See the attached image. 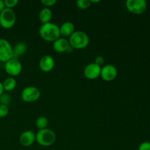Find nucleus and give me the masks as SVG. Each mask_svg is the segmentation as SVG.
<instances>
[{
	"label": "nucleus",
	"instance_id": "f257e3e1",
	"mask_svg": "<svg viewBox=\"0 0 150 150\" xmlns=\"http://www.w3.org/2000/svg\"><path fill=\"white\" fill-rule=\"evenodd\" d=\"M39 34L45 41L54 42L60 38L59 26L51 22L42 24L39 29Z\"/></svg>",
	"mask_w": 150,
	"mask_h": 150
},
{
	"label": "nucleus",
	"instance_id": "f03ea898",
	"mask_svg": "<svg viewBox=\"0 0 150 150\" xmlns=\"http://www.w3.org/2000/svg\"><path fill=\"white\" fill-rule=\"evenodd\" d=\"M69 43L73 49H83L89 43V38L83 31H75L74 33L69 38Z\"/></svg>",
	"mask_w": 150,
	"mask_h": 150
},
{
	"label": "nucleus",
	"instance_id": "7ed1b4c3",
	"mask_svg": "<svg viewBox=\"0 0 150 150\" xmlns=\"http://www.w3.org/2000/svg\"><path fill=\"white\" fill-rule=\"evenodd\" d=\"M55 133L50 129L39 130L36 133V142L42 146H50L56 142Z\"/></svg>",
	"mask_w": 150,
	"mask_h": 150
},
{
	"label": "nucleus",
	"instance_id": "20e7f679",
	"mask_svg": "<svg viewBox=\"0 0 150 150\" xmlns=\"http://www.w3.org/2000/svg\"><path fill=\"white\" fill-rule=\"evenodd\" d=\"M16 21V15L12 9L5 8L0 13V26L5 29L13 27Z\"/></svg>",
	"mask_w": 150,
	"mask_h": 150
},
{
	"label": "nucleus",
	"instance_id": "39448f33",
	"mask_svg": "<svg viewBox=\"0 0 150 150\" xmlns=\"http://www.w3.org/2000/svg\"><path fill=\"white\" fill-rule=\"evenodd\" d=\"M40 91L38 87L34 86H29L25 87L22 90L21 99L26 103H34L40 99Z\"/></svg>",
	"mask_w": 150,
	"mask_h": 150
},
{
	"label": "nucleus",
	"instance_id": "423d86ee",
	"mask_svg": "<svg viewBox=\"0 0 150 150\" xmlns=\"http://www.w3.org/2000/svg\"><path fill=\"white\" fill-rule=\"evenodd\" d=\"M13 58V46L6 39H0V62H7Z\"/></svg>",
	"mask_w": 150,
	"mask_h": 150
},
{
	"label": "nucleus",
	"instance_id": "0eeeda50",
	"mask_svg": "<svg viewBox=\"0 0 150 150\" xmlns=\"http://www.w3.org/2000/svg\"><path fill=\"white\" fill-rule=\"evenodd\" d=\"M125 4L130 13L136 15L144 13L147 7V4L145 0H127Z\"/></svg>",
	"mask_w": 150,
	"mask_h": 150
},
{
	"label": "nucleus",
	"instance_id": "6e6552de",
	"mask_svg": "<svg viewBox=\"0 0 150 150\" xmlns=\"http://www.w3.org/2000/svg\"><path fill=\"white\" fill-rule=\"evenodd\" d=\"M22 69L23 67L21 63L17 59H11L4 64V70L6 73L13 78L20 75L22 72Z\"/></svg>",
	"mask_w": 150,
	"mask_h": 150
},
{
	"label": "nucleus",
	"instance_id": "1a4fd4ad",
	"mask_svg": "<svg viewBox=\"0 0 150 150\" xmlns=\"http://www.w3.org/2000/svg\"><path fill=\"white\" fill-rule=\"evenodd\" d=\"M118 71L115 66L112 64H106L101 67L100 77L105 81H111L117 77Z\"/></svg>",
	"mask_w": 150,
	"mask_h": 150
},
{
	"label": "nucleus",
	"instance_id": "9d476101",
	"mask_svg": "<svg viewBox=\"0 0 150 150\" xmlns=\"http://www.w3.org/2000/svg\"><path fill=\"white\" fill-rule=\"evenodd\" d=\"M101 67L95 63H89L85 67L83 70V75L89 80H95L100 77Z\"/></svg>",
	"mask_w": 150,
	"mask_h": 150
},
{
	"label": "nucleus",
	"instance_id": "9b49d317",
	"mask_svg": "<svg viewBox=\"0 0 150 150\" xmlns=\"http://www.w3.org/2000/svg\"><path fill=\"white\" fill-rule=\"evenodd\" d=\"M53 48L57 53H70L73 50L70 45L68 40L63 38H59L54 41L53 42Z\"/></svg>",
	"mask_w": 150,
	"mask_h": 150
},
{
	"label": "nucleus",
	"instance_id": "f8f14e48",
	"mask_svg": "<svg viewBox=\"0 0 150 150\" xmlns=\"http://www.w3.org/2000/svg\"><path fill=\"white\" fill-rule=\"evenodd\" d=\"M36 142V134L32 130H26L21 134L19 142L24 147L32 146Z\"/></svg>",
	"mask_w": 150,
	"mask_h": 150
},
{
	"label": "nucleus",
	"instance_id": "ddd939ff",
	"mask_svg": "<svg viewBox=\"0 0 150 150\" xmlns=\"http://www.w3.org/2000/svg\"><path fill=\"white\" fill-rule=\"evenodd\" d=\"M54 66H55V61L51 56L45 55L40 59V69L44 73L51 72L54 68Z\"/></svg>",
	"mask_w": 150,
	"mask_h": 150
},
{
	"label": "nucleus",
	"instance_id": "4468645a",
	"mask_svg": "<svg viewBox=\"0 0 150 150\" xmlns=\"http://www.w3.org/2000/svg\"><path fill=\"white\" fill-rule=\"evenodd\" d=\"M60 36L63 38H70L75 32V26L73 23L70 21H66L63 23L59 27Z\"/></svg>",
	"mask_w": 150,
	"mask_h": 150
},
{
	"label": "nucleus",
	"instance_id": "2eb2a0df",
	"mask_svg": "<svg viewBox=\"0 0 150 150\" xmlns=\"http://www.w3.org/2000/svg\"><path fill=\"white\" fill-rule=\"evenodd\" d=\"M27 45L24 42H18L13 47V58L18 59V57L23 56L27 51Z\"/></svg>",
	"mask_w": 150,
	"mask_h": 150
},
{
	"label": "nucleus",
	"instance_id": "dca6fc26",
	"mask_svg": "<svg viewBox=\"0 0 150 150\" xmlns=\"http://www.w3.org/2000/svg\"><path fill=\"white\" fill-rule=\"evenodd\" d=\"M52 16V11L51 9L44 7L40 10L39 13V20L42 23V24H45V23L51 22Z\"/></svg>",
	"mask_w": 150,
	"mask_h": 150
},
{
	"label": "nucleus",
	"instance_id": "f3484780",
	"mask_svg": "<svg viewBox=\"0 0 150 150\" xmlns=\"http://www.w3.org/2000/svg\"><path fill=\"white\" fill-rule=\"evenodd\" d=\"M4 91L6 92H11L16 89L17 86V81L13 77H8L2 82Z\"/></svg>",
	"mask_w": 150,
	"mask_h": 150
},
{
	"label": "nucleus",
	"instance_id": "a211bd4d",
	"mask_svg": "<svg viewBox=\"0 0 150 150\" xmlns=\"http://www.w3.org/2000/svg\"><path fill=\"white\" fill-rule=\"evenodd\" d=\"M35 124H36V127L39 130L46 129L48 125V120L47 119V117H44V116H41V117H39L37 119Z\"/></svg>",
	"mask_w": 150,
	"mask_h": 150
},
{
	"label": "nucleus",
	"instance_id": "6ab92c4d",
	"mask_svg": "<svg viewBox=\"0 0 150 150\" xmlns=\"http://www.w3.org/2000/svg\"><path fill=\"white\" fill-rule=\"evenodd\" d=\"M90 0H79L76 1V5L80 10H86L91 6Z\"/></svg>",
	"mask_w": 150,
	"mask_h": 150
},
{
	"label": "nucleus",
	"instance_id": "aec40b11",
	"mask_svg": "<svg viewBox=\"0 0 150 150\" xmlns=\"http://www.w3.org/2000/svg\"><path fill=\"white\" fill-rule=\"evenodd\" d=\"M11 101V97L7 94L3 93L2 95L0 96V104L4 105H8L10 103Z\"/></svg>",
	"mask_w": 150,
	"mask_h": 150
},
{
	"label": "nucleus",
	"instance_id": "412c9836",
	"mask_svg": "<svg viewBox=\"0 0 150 150\" xmlns=\"http://www.w3.org/2000/svg\"><path fill=\"white\" fill-rule=\"evenodd\" d=\"M4 5H5V8L12 9L14 8L15 7L17 6L18 4V0H4Z\"/></svg>",
	"mask_w": 150,
	"mask_h": 150
},
{
	"label": "nucleus",
	"instance_id": "4be33fe9",
	"mask_svg": "<svg viewBox=\"0 0 150 150\" xmlns=\"http://www.w3.org/2000/svg\"><path fill=\"white\" fill-rule=\"evenodd\" d=\"M9 114V108L7 105L0 104V118L6 117Z\"/></svg>",
	"mask_w": 150,
	"mask_h": 150
},
{
	"label": "nucleus",
	"instance_id": "5701e85b",
	"mask_svg": "<svg viewBox=\"0 0 150 150\" xmlns=\"http://www.w3.org/2000/svg\"><path fill=\"white\" fill-rule=\"evenodd\" d=\"M41 3L47 8L52 7L57 3V0H42Z\"/></svg>",
	"mask_w": 150,
	"mask_h": 150
},
{
	"label": "nucleus",
	"instance_id": "b1692460",
	"mask_svg": "<svg viewBox=\"0 0 150 150\" xmlns=\"http://www.w3.org/2000/svg\"><path fill=\"white\" fill-rule=\"evenodd\" d=\"M139 150H150V142H144L139 146Z\"/></svg>",
	"mask_w": 150,
	"mask_h": 150
},
{
	"label": "nucleus",
	"instance_id": "393cba45",
	"mask_svg": "<svg viewBox=\"0 0 150 150\" xmlns=\"http://www.w3.org/2000/svg\"><path fill=\"white\" fill-rule=\"evenodd\" d=\"M104 62H105V59H104L103 57L102 56H98V57H96V58H95V62L94 63H95L96 64H98V65L101 67V66L104 64Z\"/></svg>",
	"mask_w": 150,
	"mask_h": 150
},
{
	"label": "nucleus",
	"instance_id": "a878e982",
	"mask_svg": "<svg viewBox=\"0 0 150 150\" xmlns=\"http://www.w3.org/2000/svg\"><path fill=\"white\" fill-rule=\"evenodd\" d=\"M4 9H5V5H4V1L0 0V13H1Z\"/></svg>",
	"mask_w": 150,
	"mask_h": 150
},
{
	"label": "nucleus",
	"instance_id": "bb28decb",
	"mask_svg": "<svg viewBox=\"0 0 150 150\" xmlns=\"http://www.w3.org/2000/svg\"><path fill=\"white\" fill-rule=\"evenodd\" d=\"M4 88H3V85H2V82L0 81V96L4 93Z\"/></svg>",
	"mask_w": 150,
	"mask_h": 150
},
{
	"label": "nucleus",
	"instance_id": "cd10ccee",
	"mask_svg": "<svg viewBox=\"0 0 150 150\" xmlns=\"http://www.w3.org/2000/svg\"><path fill=\"white\" fill-rule=\"evenodd\" d=\"M100 0H96V1H93V0H90V2L91 4H93V3H99L100 2Z\"/></svg>",
	"mask_w": 150,
	"mask_h": 150
}]
</instances>
